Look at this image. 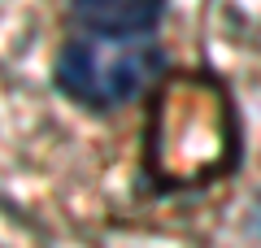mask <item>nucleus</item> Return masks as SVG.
<instances>
[{"label":"nucleus","instance_id":"obj_1","mask_svg":"<svg viewBox=\"0 0 261 248\" xmlns=\"http://www.w3.org/2000/svg\"><path fill=\"white\" fill-rule=\"evenodd\" d=\"M214 83H178L161 96L152 131V165L166 183H200L231 161V113L222 101H209Z\"/></svg>","mask_w":261,"mask_h":248},{"label":"nucleus","instance_id":"obj_2","mask_svg":"<svg viewBox=\"0 0 261 248\" xmlns=\"http://www.w3.org/2000/svg\"><path fill=\"white\" fill-rule=\"evenodd\" d=\"M161 65L166 57L148 35H83L57 57V87L83 109H118L148 92Z\"/></svg>","mask_w":261,"mask_h":248},{"label":"nucleus","instance_id":"obj_3","mask_svg":"<svg viewBox=\"0 0 261 248\" xmlns=\"http://www.w3.org/2000/svg\"><path fill=\"white\" fill-rule=\"evenodd\" d=\"M74 18L92 35H148L166 18V0H74Z\"/></svg>","mask_w":261,"mask_h":248},{"label":"nucleus","instance_id":"obj_4","mask_svg":"<svg viewBox=\"0 0 261 248\" xmlns=\"http://www.w3.org/2000/svg\"><path fill=\"white\" fill-rule=\"evenodd\" d=\"M257 235H261V209H257Z\"/></svg>","mask_w":261,"mask_h":248}]
</instances>
